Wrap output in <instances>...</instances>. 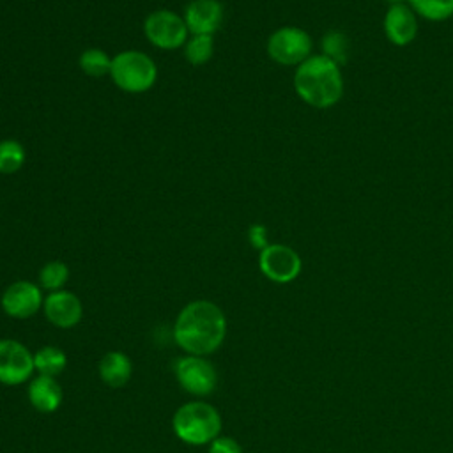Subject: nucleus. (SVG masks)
<instances>
[{
	"label": "nucleus",
	"mask_w": 453,
	"mask_h": 453,
	"mask_svg": "<svg viewBox=\"0 0 453 453\" xmlns=\"http://www.w3.org/2000/svg\"><path fill=\"white\" fill-rule=\"evenodd\" d=\"M209 453H242V448L235 439L226 435H218L209 444Z\"/></svg>",
	"instance_id": "5701e85b"
},
{
	"label": "nucleus",
	"mask_w": 453,
	"mask_h": 453,
	"mask_svg": "<svg viewBox=\"0 0 453 453\" xmlns=\"http://www.w3.org/2000/svg\"><path fill=\"white\" fill-rule=\"evenodd\" d=\"M313 41L311 35L296 25H285L271 32L265 42V51L269 58L285 67H297L308 57H311Z\"/></svg>",
	"instance_id": "423d86ee"
},
{
	"label": "nucleus",
	"mask_w": 453,
	"mask_h": 453,
	"mask_svg": "<svg viewBox=\"0 0 453 453\" xmlns=\"http://www.w3.org/2000/svg\"><path fill=\"white\" fill-rule=\"evenodd\" d=\"M258 269L274 283H290L301 274L303 260L294 248L281 242H269L258 251Z\"/></svg>",
	"instance_id": "0eeeda50"
},
{
	"label": "nucleus",
	"mask_w": 453,
	"mask_h": 453,
	"mask_svg": "<svg viewBox=\"0 0 453 453\" xmlns=\"http://www.w3.org/2000/svg\"><path fill=\"white\" fill-rule=\"evenodd\" d=\"M28 400L32 407L39 412H55L62 403V388L55 377L37 375L30 379L28 384Z\"/></svg>",
	"instance_id": "4468645a"
},
{
	"label": "nucleus",
	"mask_w": 453,
	"mask_h": 453,
	"mask_svg": "<svg viewBox=\"0 0 453 453\" xmlns=\"http://www.w3.org/2000/svg\"><path fill=\"white\" fill-rule=\"evenodd\" d=\"M189 35H214L225 18L219 0H191L180 12Z\"/></svg>",
	"instance_id": "9b49d317"
},
{
	"label": "nucleus",
	"mask_w": 453,
	"mask_h": 453,
	"mask_svg": "<svg viewBox=\"0 0 453 453\" xmlns=\"http://www.w3.org/2000/svg\"><path fill=\"white\" fill-rule=\"evenodd\" d=\"M226 317L223 310L207 299L188 303L173 324V340L188 354H212L225 340Z\"/></svg>",
	"instance_id": "f257e3e1"
},
{
	"label": "nucleus",
	"mask_w": 453,
	"mask_h": 453,
	"mask_svg": "<svg viewBox=\"0 0 453 453\" xmlns=\"http://www.w3.org/2000/svg\"><path fill=\"white\" fill-rule=\"evenodd\" d=\"M133 375L131 357L120 350L106 352L99 361V377L110 388H122Z\"/></svg>",
	"instance_id": "2eb2a0df"
},
{
	"label": "nucleus",
	"mask_w": 453,
	"mask_h": 453,
	"mask_svg": "<svg viewBox=\"0 0 453 453\" xmlns=\"http://www.w3.org/2000/svg\"><path fill=\"white\" fill-rule=\"evenodd\" d=\"M67 365V356L62 349L55 345H44L34 354V366L39 372V375H50L57 377L64 372Z\"/></svg>",
	"instance_id": "f3484780"
},
{
	"label": "nucleus",
	"mask_w": 453,
	"mask_h": 453,
	"mask_svg": "<svg viewBox=\"0 0 453 453\" xmlns=\"http://www.w3.org/2000/svg\"><path fill=\"white\" fill-rule=\"evenodd\" d=\"M44 317L60 329H71L74 327L81 317H83V304L80 297L71 290H55L48 292L42 303Z\"/></svg>",
	"instance_id": "f8f14e48"
},
{
	"label": "nucleus",
	"mask_w": 453,
	"mask_h": 453,
	"mask_svg": "<svg viewBox=\"0 0 453 453\" xmlns=\"http://www.w3.org/2000/svg\"><path fill=\"white\" fill-rule=\"evenodd\" d=\"M407 4L426 21H444L453 16V0H407Z\"/></svg>",
	"instance_id": "412c9836"
},
{
	"label": "nucleus",
	"mask_w": 453,
	"mask_h": 453,
	"mask_svg": "<svg viewBox=\"0 0 453 453\" xmlns=\"http://www.w3.org/2000/svg\"><path fill=\"white\" fill-rule=\"evenodd\" d=\"M172 428L182 442L203 446L219 435L221 416L214 405L203 400H191L175 411Z\"/></svg>",
	"instance_id": "7ed1b4c3"
},
{
	"label": "nucleus",
	"mask_w": 453,
	"mask_h": 453,
	"mask_svg": "<svg viewBox=\"0 0 453 453\" xmlns=\"http://www.w3.org/2000/svg\"><path fill=\"white\" fill-rule=\"evenodd\" d=\"M384 34L395 46H407L418 35V14L409 4H393L382 19Z\"/></svg>",
	"instance_id": "ddd939ff"
},
{
	"label": "nucleus",
	"mask_w": 453,
	"mask_h": 453,
	"mask_svg": "<svg viewBox=\"0 0 453 453\" xmlns=\"http://www.w3.org/2000/svg\"><path fill=\"white\" fill-rule=\"evenodd\" d=\"M35 372L34 352L28 350L18 340L2 338L0 340V382L5 386H18L32 379Z\"/></svg>",
	"instance_id": "1a4fd4ad"
},
{
	"label": "nucleus",
	"mask_w": 453,
	"mask_h": 453,
	"mask_svg": "<svg viewBox=\"0 0 453 453\" xmlns=\"http://www.w3.org/2000/svg\"><path fill=\"white\" fill-rule=\"evenodd\" d=\"M78 67L81 73L88 78H103L110 74L111 67V57L103 50V48H85L78 55Z\"/></svg>",
	"instance_id": "dca6fc26"
},
{
	"label": "nucleus",
	"mask_w": 453,
	"mask_h": 453,
	"mask_svg": "<svg viewBox=\"0 0 453 453\" xmlns=\"http://www.w3.org/2000/svg\"><path fill=\"white\" fill-rule=\"evenodd\" d=\"M27 150L21 142L14 138L0 140V173L12 175L19 172L25 165Z\"/></svg>",
	"instance_id": "6ab92c4d"
},
{
	"label": "nucleus",
	"mask_w": 453,
	"mask_h": 453,
	"mask_svg": "<svg viewBox=\"0 0 453 453\" xmlns=\"http://www.w3.org/2000/svg\"><path fill=\"white\" fill-rule=\"evenodd\" d=\"M214 48V35H189L182 46V55L188 64L200 67L212 58Z\"/></svg>",
	"instance_id": "a211bd4d"
},
{
	"label": "nucleus",
	"mask_w": 453,
	"mask_h": 453,
	"mask_svg": "<svg viewBox=\"0 0 453 453\" xmlns=\"http://www.w3.org/2000/svg\"><path fill=\"white\" fill-rule=\"evenodd\" d=\"M156 60L142 50H122L111 57L110 80L126 94L149 92L157 81Z\"/></svg>",
	"instance_id": "20e7f679"
},
{
	"label": "nucleus",
	"mask_w": 453,
	"mask_h": 453,
	"mask_svg": "<svg viewBox=\"0 0 453 453\" xmlns=\"http://www.w3.org/2000/svg\"><path fill=\"white\" fill-rule=\"evenodd\" d=\"M248 242L255 248V250H264L269 244L267 239V228L262 223H253L248 228Z\"/></svg>",
	"instance_id": "b1692460"
},
{
	"label": "nucleus",
	"mask_w": 453,
	"mask_h": 453,
	"mask_svg": "<svg viewBox=\"0 0 453 453\" xmlns=\"http://www.w3.org/2000/svg\"><path fill=\"white\" fill-rule=\"evenodd\" d=\"M389 5H393V4H405L407 0H386Z\"/></svg>",
	"instance_id": "393cba45"
},
{
	"label": "nucleus",
	"mask_w": 453,
	"mask_h": 453,
	"mask_svg": "<svg viewBox=\"0 0 453 453\" xmlns=\"http://www.w3.org/2000/svg\"><path fill=\"white\" fill-rule=\"evenodd\" d=\"M44 303L42 288L30 280L12 281L0 297L2 310L12 319L34 317Z\"/></svg>",
	"instance_id": "9d476101"
},
{
	"label": "nucleus",
	"mask_w": 453,
	"mask_h": 453,
	"mask_svg": "<svg viewBox=\"0 0 453 453\" xmlns=\"http://www.w3.org/2000/svg\"><path fill=\"white\" fill-rule=\"evenodd\" d=\"M175 377L184 391L195 396H207L218 386L214 365L205 356H182L175 363Z\"/></svg>",
	"instance_id": "6e6552de"
},
{
	"label": "nucleus",
	"mask_w": 453,
	"mask_h": 453,
	"mask_svg": "<svg viewBox=\"0 0 453 453\" xmlns=\"http://www.w3.org/2000/svg\"><path fill=\"white\" fill-rule=\"evenodd\" d=\"M67 280H69L67 264H64L62 260H50L39 269L37 285L42 290L55 292V290H62L64 285L67 283Z\"/></svg>",
	"instance_id": "aec40b11"
},
{
	"label": "nucleus",
	"mask_w": 453,
	"mask_h": 453,
	"mask_svg": "<svg viewBox=\"0 0 453 453\" xmlns=\"http://www.w3.org/2000/svg\"><path fill=\"white\" fill-rule=\"evenodd\" d=\"M297 97L311 108H333L343 96V76L336 62L326 55H311L294 71L292 80Z\"/></svg>",
	"instance_id": "f03ea898"
},
{
	"label": "nucleus",
	"mask_w": 453,
	"mask_h": 453,
	"mask_svg": "<svg viewBox=\"0 0 453 453\" xmlns=\"http://www.w3.org/2000/svg\"><path fill=\"white\" fill-rule=\"evenodd\" d=\"M320 48H322V55H326L338 65L345 64L349 58V39L343 32L331 30V32L324 34V37L320 41Z\"/></svg>",
	"instance_id": "4be33fe9"
},
{
	"label": "nucleus",
	"mask_w": 453,
	"mask_h": 453,
	"mask_svg": "<svg viewBox=\"0 0 453 453\" xmlns=\"http://www.w3.org/2000/svg\"><path fill=\"white\" fill-rule=\"evenodd\" d=\"M143 37L147 42L163 51L182 50L189 37V30L180 12L172 9H154L149 12L142 25Z\"/></svg>",
	"instance_id": "39448f33"
}]
</instances>
